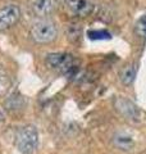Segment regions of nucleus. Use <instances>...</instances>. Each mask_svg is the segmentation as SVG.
<instances>
[{
  "label": "nucleus",
  "mask_w": 146,
  "mask_h": 154,
  "mask_svg": "<svg viewBox=\"0 0 146 154\" xmlns=\"http://www.w3.org/2000/svg\"><path fill=\"white\" fill-rule=\"evenodd\" d=\"M89 35H96V36L91 37V38H109V37H110L109 33L105 32V31H101V32H95V31H92V32L89 33Z\"/></svg>",
  "instance_id": "12"
},
{
  "label": "nucleus",
  "mask_w": 146,
  "mask_h": 154,
  "mask_svg": "<svg viewBox=\"0 0 146 154\" xmlns=\"http://www.w3.org/2000/svg\"><path fill=\"white\" fill-rule=\"evenodd\" d=\"M113 143L118 149L124 150V152L131 150L135 145L133 137L127 132H117L113 136Z\"/></svg>",
  "instance_id": "8"
},
{
  "label": "nucleus",
  "mask_w": 146,
  "mask_h": 154,
  "mask_svg": "<svg viewBox=\"0 0 146 154\" xmlns=\"http://www.w3.org/2000/svg\"><path fill=\"white\" fill-rule=\"evenodd\" d=\"M136 75H137V64L129 63L123 67V69L120 71L119 77H120V81L124 85H131L135 81Z\"/></svg>",
  "instance_id": "9"
},
{
  "label": "nucleus",
  "mask_w": 146,
  "mask_h": 154,
  "mask_svg": "<svg viewBox=\"0 0 146 154\" xmlns=\"http://www.w3.org/2000/svg\"><path fill=\"white\" fill-rule=\"evenodd\" d=\"M9 86H11L9 79H8L5 75L0 73V96L4 95V94L7 93V90L9 89Z\"/></svg>",
  "instance_id": "11"
},
{
  "label": "nucleus",
  "mask_w": 146,
  "mask_h": 154,
  "mask_svg": "<svg viewBox=\"0 0 146 154\" xmlns=\"http://www.w3.org/2000/svg\"><path fill=\"white\" fill-rule=\"evenodd\" d=\"M68 9L76 16L87 17L94 11V4L90 0H65Z\"/></svg>",
  "instance_id": "6"
},
{
  "label": "nucleus",
  "mask_w": 146,
  "mask_h": 154,
  "mask_svg": "<svg viewBox=\"0 0 146 154\" xmlns=\"http://www.w3.org/2000/svg\"><path fill=\"white\" fill-rule=\"evenodd\" d=\"M21 18V9L18 5L9 4L0 9V31L9 30Z\"/></svg>",
  "instance_id": "4"
},
{
  "label": "nucleus",
  "mask_w": 146,
  "mask_h": 154,
  "mask_svg": "<svg viewBox=\"0 0 146 154\" xmlns=\"http://www.w3.org/2000/svg\"><path fill=\"white\" fill-rule=\"evenodd\" d=\"M31 8L37 17H46L55 9V0H33Z\"/></svg>",
  "instance_id": "7"
},
{
  "label": "nucleus",
  "mask_w": 146,
  "mask_h": 154,
  "mask_svg": "<svg viewBox=\"0 0 146 154\" xmlns=\"http://www.w3.org/2000/svg\"><path fill=\"white\" fill-rule=\"evenodd\" d=\"M46 64L51 69L69 75L76 69V59L67 53H50L46 57Z\"/></svg>",
  "instance_id": "3"
},
{
  "label": "nucleus",
  "mask_w": 146,
  "mask_h": 154,
  "mask_svg": "<svg viewBox=\"0 0 146 154\" xmlns=\"http://www.w3.org/2000/svg\"><path fill=\"white\" fill-rule=\"evenodd\" d=\"M16 145L21 154H33L38 145V131L33 125H26L19 128Z\"/></svg>",
  "instance_id": "1"
},
{
  "label": "nucleus",
  "mask_w": 146,
  "mask_h": 154,
  "mask_svg": "<svg viewBox=\"0 0 146 154\" xmlns=\"http://www.w3.org/2000/svg\"><path fill=\"white\" fill-rule=\"evenodd\" d=\"M135 31L140 37L146 38V14L141 16V18L137 21V23L135 26Z\"/></svg>",
  "instance_id": "10"
},
{
  "label": "nucleus",
  "mask_w": 146,
  "mask_h": 154,
  "mask_svg": "<svg viewBox=\"0 0 146 154\" xmlns=\"http://www.w3.org/2000/svg\"><path fill=\"white\" fill-rule=\"evenodd\" d=\"M30 36L38 44H47L54 41L58 36V28L54 22L49 19H38L30 28Z\"/></svg>",
  "instance_id": "2"
},
{
  "label": "nucleus",
  "mask_w": 146,
  "mask_h": 154,
  "mask_svg": "<svg viewBox=\"0 0 146 154\" xmlns=\"http://www.w3.org/2000/svg\"><path fill=\"white\" fill-rule=\"evenodd\" d=\"M115 107L120 114H123L126 118L131 119V121H138L141 117V112L137 105L127 98H118L115 100Z\"/></svg>",
  "instance_id": "5"
}]
</instances>
